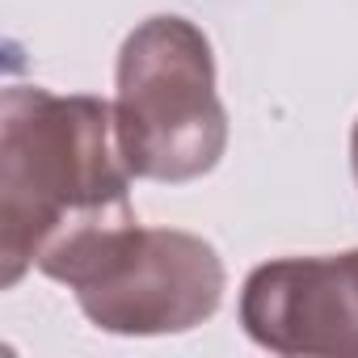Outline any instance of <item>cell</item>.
<instances>
[{"mask_svg": "<svg viewBox=\"0 0 358 358\" xmlns=\"http://www.w3.org/2000/svg\"><path fill=\"white\" fill-rule=\"evenodd\" d=\"M354 177H358V127H354Z\"/></svg>", "mask_w": 358, "mask_h": 358, "instance_id": "cell-5", "label": "cell"}, {"mask_svg": "<svg viewBox=\"0 0 358 358\" xmlns=\"http://www.w3.org/2000/svg\"><path fill=\"white\" fill-rule=\"evenodd\" d=\"M241 316L249 337L278 354H358V249L257 266Z\"/></svg>", "mask_w": 358, "mask_h": 358, "instance_id": "cell-4", "label": "cell"}, {"mask_svg": "<svg viewBox=\"0 0 358 358\" xmlns=\"http://www.w3.org/2000/svg\"><path fill=\"white\" fill-rule=\"evenodd\" d=\"M114 139L127 169L156 182H190L220 160L228 127L215 97V64L186 17H152L127 38Z\"/></svg>", "mask_w": 358, "mask_h": 358, "instance_id": "cell-2", "label": "cell"}, {"mask_svg": "<svg viewBox=\"0 0 358 358\" xmlns=\"http://www.w3.org/2000/svg\"><path fill=\"white\" fill-rule=\"evenodd\" d=\"M114 110L93 97L9 89L0 127V249L5 282L34 262L85 291L106 282L139 241L127 160L110 143Z\"/></svg>", "mask_w": 358, "mask_h": 358, "instance_id": "cell-1", "label": "cell"}, {"mask_svg": "<svg viewBox=\"0 0 358 358\" xmlns=\"http://www.w3.org/2000/svg\"><path fill=\"white\" fill-rule=\"evenodd\" d=\"M224 291L211 245L186 232H139L127 262L97 287L76 291L80 308L114 333H164L207 320Z\"/></svg>", "mask_w": 358, "mask_h": 358, "instance_id": "cell-3", "label": "cell"}]
</instances>
